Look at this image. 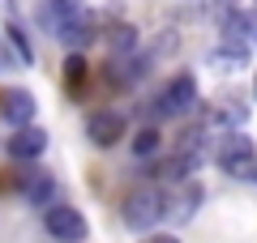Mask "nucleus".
I'll use <instances>...</instances> for the list:
<instances>
[{
    "label": "nucleus",
    "instance_id": "f257e3e1",
    "mask_svg": "<svg viewBox=\"0 0 257 243\" xmlns=\"http://www.w3.org/2000/svg\"><path fill=\"white\" fill-rule=\"evenodd\" d=\"M163 214H167V196H163V188H133L124 196V226L128 230H150V226H159L163 222Z\"/></svg>",
    "mask_w": 257,
    "mask_h": 243
},
{
    "label": "nucleus",
    "instance_id": "f03ea898",
    "mask_svg": "<svg viewBox=\"0 0 257 243\" xmlns=\"http://www.w3.org/2000/svg\"><path fill=\"white\" fill-rule=\"evenodd\" d=\"M43 226H47V234L52 239H60V243H82L86 239V218L77 214V209H69V205H52L47 209V218H43Z\"/></svg>",
    "mask_w": 257,
    "mask_h": 243
},
{
    "label": "nucleus",
    "instance_id": "7ed1b4c3",
    "mask_svg": "<svg viewBox=\"0 0 257 243\" xmlns=\"http://www.w3.org/2000/svg\"><path fill=\"white\" fill-rule=\"evenodd\" d=\"M193 102H197V81H193V72H180L159 94V116H184Z\"/></svg>",
    "mask_w": 257,
    "mask_h": 243
},
{
    "label": "nucleus",
    "instance_id": "20e7f679",
    "mask_svg": "<svg viewBox=\"0 0 257 243\" xmlns=\"http://www.w3.org/2000/svg\"><path fill=\"white\" fill-rule=\"evenodd\" d=\"M167 196V222H176V226H184V222H193V214H197V209H202V188H197V184H172V188L163 192Z\"/></svg>",
    "mask_w": 257,
    "mask_h": 243
},
{
    "label": "nucleus",
    "instance_id": "39448f33",
    "mask_svg": "<svg viewBox=\"0 0 257 243\" xmlns=\"http://www.w3.org/2000/svg\"><path fill=\"white\" fill-rule=\"evenodd\" d=\"M35 94L30 90H18V86H13V90H0V120H5V124H13V128H30L35 124Z\"/></svg>",
    "mask_w": 257,
    "mask_h": 243
},
{
    "label": "nucleus",
    "instance_id": "423d86ee",
    "mask_svg": "<svg viewBox=\"0 0 257 243\" xmlns=\"http://www.w3.org/2000/svg\"><path fill=\"white\" fill-rule=\"evenodd\" d=\"M56 34H60V43L69 47V52H82V47H90L94 34H99V26H94V13H86V9L69 13V18L56 26Z\"/></svg>",
    "mask_w": 257,
    "mask_h": 243
},
{
    "label": "nucleus",
    "instance_id": "0eeeda50",
    "mask_svg": "<svg viewBox=\"0 0 257 243\" xmlns=\"http://www.w3.org/2000/svg\"><path fill=\"white\" fill-rule=\"evenodd\" d=\"M5 150H9V158H13V162H35L39 154L47 150V132H43L39 124L18 128V132L9 136V145H5Z\"/></svg>",
    "mask_w": 257,
    "mask_h": 243
},
{
    "label": "nucleus",
    "instance_id": "6e6552de",
    "mask_svg": "<svg viewBox=\"0 0 257 243\" xmlns=\"http://www.w3.org/2000/svg\"><path fill=\"white\" fill-rule=\"evenodd\" d=\"M86 136H90L94 145H116L120 136H124V116H120V111H94V116L86 120Z\"/></svg>",
    "mask_w": 257,
    "mask_h": 243
},
{
    "label": "nucleus",
    "instance_id": "1a4fd4ad",
    "mask_svg": "<svg viewBox=\"0 0 257 243\" xmlns=\"http://www.w3.org/2000/svg\"><path fill=\"white\" fill-rule=\"evenodd\" d=\"M22 192H26V200H30V205H47V200L56 196V180H52V175H30Z\"/></svg>",
    "mask_w": 257,
    "mask_h": 243
},
{
    "label": "nucleus",
    "instance_id": "9d476101",
    "mask_svg": "<svg viewBox=\"0 0 257 243\" xmlns=\"http://www.w3.org/2000/svg\"><path fill=\"white\" fill-rule=\"evenodd\" d=\"M253 154V141H248L244 132H231L227 141H223V150H219V162L227 166V162H236V158H248Z\"/></svg>",
    "mask_w": 257,
    "mask_h": 243
},
{
    "label": "nucleus",
    "instance_id": "9b49d317",
    "mask_svg": "<svg viewBox=\"0 0 257 243\" xmlns=\"http://www.w3.org/2000/svg\"><path fill=\"white\" fill-rule=\"evenodd\" d=\"M159 150H163V136H159V128H142V132L133 136V158H155Z\"/></svg>",
    "mask_w": 257,
    "mask_h": 243
},
{
    "label": "nucleus",
    "instance_id": "f8f14e48",
    "mask_svg": "<svg viewBox=\"0 0 257 243\" xmlns=\"http://www.w3.org/2000/svg\"><path fill=\"white\" fill-rule=\"evenodd\" d=\"M223 171H227L231 180H240V184H257V154H248V158H236V162H227Z\"/></svg>",
    "mask_w": 257,
    "mask_h": 243
},
{
    "label": "nucleus",
    "instance_id": "ddd939ff",
    "mask_svg": "<svg viewBox=\"0 0 257 243\" xmlns=\"http://www.w3.org/2000/svg\"><path fill=\"white\" fill-rule=\"evenodd\" d=\"M107 43L116 47V56H128L133 47H138V30H133V26H111L107 30Z\"/></svg>",
    "mask_w": 257,
    "mask_h": 243
},
{
    "label": "nucleus",
    "instance_id": "4468645a",
    "mask_svg": "<svg viewBox=\"0 0 257 243\" xmlns=\"http://www.w3.org/2000/svg\"><path fill=\"white\" fill-rule=\"evenodd\" d=\"M64 77H69V86H73V90H82V77H86L82 52H69V60H64Z\"/></svg>",
    "mask_w": 257,
    "mask_h": 243
},
{
    "label": "nucleus",
    "instance_id": "2eb2a0df",
    "mask_svg": "<svg viewBox=\"0 0 257 243\" xmlns=\"http://www.w3.org/2000/svg\"><path fill=\"white\" fill-rule=\"evenodd\" d=\"M77 9H86V0H47V13H60V22L69 18V13H77ZM56 22V26H60Z\"/></svg>",
    "mask_w": 257,
    "mask_h": 243
},
{
    "label": "nucleus",
    "instance_id": "dca6fc26",
    "mask_svg": "<svg viewBox=\"0 0 257 243\" xmlns=\"http://www.w3.org/2000/svg\"><path fill=\"white\" fill-rule=\"evenodd\" d=\"M9 38H13V47H18V56H22V60H35V52H30V43H26V34H22V26H18V22H9Z\"/></svg>",
    "mask_w": 257,
    "mask_h": 243
},
{
    "label": "nucleus",
    "instance_id": "f3484780",
    "mask_svg": "<svg viewBox=\"0 0 257 243\" xmlns=\"http://www.w3.org/2000/svg\"><path fill=\"white\" fill-rule=\"evenodd\" d=\"M146 243H180V239H172V234H155V239H146Z\"/></svg>",
    "mask_w": 257,
    "mask_h": 243
}]
</instances>
